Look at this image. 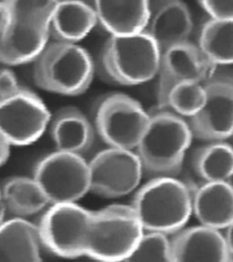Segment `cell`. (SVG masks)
I'll return each instance as SVG.
<instances>
[{"label": "cell", "mask_w": 233, "mask_h": 262, "mask_svg": "<svg viewBox=\"0 0 233 262\" xmlns=\"http://www.w3.org/2000/svg\"><path fill=\"white\" fill-rule=\"evenodd\" d=\"M150 121L136 152L151 178L178 177L194 138L188 119L166 106L149 111Z\"/></svg>", "instance_id": "1"}, {"label": "cell", "mask_w": 233, "mask_h": 262, "mask_svg": "<svg viewBox=\"0 0 233 262\" xmlns=\"http://www.w3.org/2000/svg\"><path fill=\"white\" fill-rule=\"evenodd\" d=\"M57 0H15L0 14V63L34 62L49 44V18Z\"/></svg>", "instance_id": "2"}, {"label": "cell", "mask_w": 233, "mask_h": 262, "mask_svg": "<svg viewBox=\"0 0 233 262\" xmlns=\"http://www.w3.org/2000/svg\"><path fill=\"white\" fill-rule=\"evenodd\" d=\"M131 206L144 230L172 235L193 216L190 187L178 177H155L136 190Z\"/></svg>", "instance_id": "3"}, {"label": "cell", "mask_w": 233, "mask_h": 262, "mask_svg": "<svg viewBox=\"0 0 233 262\" xmlns=\"http://www.w3.org/2000/svg\"><path fill=\"white\" fill-rule=\"evenodd\" d=\"M94 62L77 43H49L34 61L33 76L42 90L62 96H78L93 81Z\"/></svg>", "instance_id": "4"}, {"label": "cell", "mask_w": 233, "mask_h": 262, "mask_svg": "<svg viewBox=\"0 0 233 262\" xmlns=\"http://www.w3.org/2000/svg\"><path fill=\"white\" fill-rule=\"evenodd\" d=\"M143 232L131 205L108 206L91 213L85 257L100 261H126Z\"/></svg>", "instance_id": "5"}, {"label": "cell", "mask_w": 233, "mask_h": 262, "mask_svg": "<svg viewBox=\"0 0 233 262\" xmlns=\"http://www.w3.org/2000/svg\"><path fill=\"white\" fill-rule=\"evenodd\" d=\"M161 49L146 31L111 36L101 55L103 72L123 86H138L157 78Z\"/></svg>", "instance_id": "6"}, {"label": "cell", "mask_w": 233, "mask_h": 262, "mask_svg": "<svg viewBox=\"0 0 233 262\" xmlns=\"http://www.w3.org/2000/svg\"><path fill=\"white\" fill-rule=\"evenodd\" d=\"M33 178L50 205L77 203L90 192L89 162L78 154L56 150L45 156L36 164Z\"/></svg>", "instance_id": "7"}, {"label": "cell", "mask_w": 233, "mask_h": 262, "mask_svg": "<svg viewBox=\"0 0 233 262\" xmlns=\"http://www.w3.org/2000/svg\"><path fill=\"white\" fill-rule=\"evenodd\" d=\"M149 121V111L138 100L126 94L114 93L98 103L94 126L108 147L135 150Z\"/></svg>", "instance_id": "8"}, {"label": "cell", "mask_w": 233, "mask_h": 262, "mask_svg": "<svg viewBox=\"0 0 233 262\" xmlns=\"http://www.w3.org/2000/svg\"><path fill=\"white\" fill-rule=\"evenodd\" d=\"M90 192L117 199L134 192L143 178V166L136 150L108 147L89 162Z\"/></svg>", "instance_id": "9"}, {"label": "cell", "mask_w": 233, "mask_h": 262, "mask_svg": "<svg viewBox=\"0 0 233 262\" xmlns=\"http://www.w3.org/2000/svg\"><path fill=\"white\" fill-rule=\"evenodd\" d=\"M91 213L78 202L50 205L37 225L42 244L61 258L83 257Z\"/></svg>", "instance_id": "10"}, {"label": "cell", "mask_w": 233, "mask_h": 262, "mask_svg": "<svg viewBox=\"0 0 233 262\" xmlns=\"http://www.w3.org/2000/svg\"><path fill=\"white\" fill-rule=\"evenodd\" d=\"M204 106L188 119L194 138L226 140L233 135V70L217 69L203 82Z\"/></svg>", "instance_id": "11"}, {"label": "cell", "mask_w": 233, "mask_h": 262, "mask_svg": "<svg viewBox=\"0 0 233 262\" xmlns=\"http://www.w3.org/2000/svg\"><path fill=\"white\" fill-rule=\"evenodd\" d=\"M52 115L37 94L21 88L0 98V132L11 146H29L40 139Z\"/></svg>", "instance_id": "12"}, {"label": "cell", "mask_w": 233, "mask_h": 262, "mask_svg": "<svg viewBox=\"0 0 233 262\" xmlns=\"http://www.w3.org/2000/svg\"><path fill=\"white\" fill-rule=\"evenodd\" d=\"M218 67L213 65L198 44L189 40L170 46L162 50L158 75V106H165L170 90L177 83L203 82Z\"/></svg>", "instance_id": "13"}, {"label": "cell", "mask_w": 233, "mask_h": 262, "mask_svg": "<svg viewBox=\"0 0 233 262\" xmlns=\"http://www.w3.org/2000/svg\"><path fill=\"white\" fill-rule=\"evenodd\" d=\"M172 261H232L221 229L199 224L171 235Z\"/></svg>", "instance_id": "14"}, {"label": "cell", "mask_w": 233, "mask_h": 262, "mask_svg": "<svg viewBox=\"0 0 233 262\" xmlns=\"http://www.w3.org/2000/svg\"><path fill=\"white\" fill-rule=\"evenodd\" d=\"M193 30V16L183 0H150V15L144 31L160 46L161 51L189 40Z\"/></svg>", "instance_id": "15"}, {"label": "cell", "mask_w": 233, "mask_h": 262, "mask_svg": "<svg viewBox=\"0 0 233 262\" xmlns=\"http://www.w3.org/2000/svg\"><path fill=\"white\" fill-rule=\"evenodd\" d=\"M56 150L83 156L93 146L96 128L79 108L65 106L52 115L49 126Z\"/></svg>", "instance_id": "16"}, {"label": "cell", "mask_w": 233, "mask_h": 262, "mask_svg": "<svg viewBox=\"0 0 233 262\" xmlns=\"http://www.w3.org/2000/svg\"><path fill=\"white\" fill-rule=\"evenodd\" d=\"M193 216L200 224L223 229L233 221V188L223 181H203L190 188Z\"/></svg>", "instance_id": "17"}, {"label": "cell", "mask_w": 233, "mask_h": 262, "mask_svg": "<svg viewBox=\"0 0 233 262\" xmlns=\"http://www.w3.org/2000/svg\"><path fill=\"white\" fill-rule=\"evenodd\" d=\"M98 25L111 36L144 31L150 0H93Z\"/></svg>", "instance_id": "18"}, {"label": "cell", "mask_w": 233, "mask_h": 262, "mask_svg": "<svg viewBox=\"0 0 233 262\" xmlns=\"http://www.w3.org/2000/svg\"><path fill=\"white\" fill-rule=\"evenodd\" d=\"M38 226L26 217H14L0 224V261L42 260Z\"/></svg>", "instance_id": "19"}, {"label": "cell", "mask_w": 233, "mask_h": 262, "mask_svg": "<svg viewBox=\"0 0 233 262\" xmlns=\"http://www.w3.org/2000/svg\"><path fill=\"white\" fill-rule=\"evenodd\" d=\"M98 25L94 8L82 0H57L49 18L50 36L78 43Z\"/></svg>", "instance_id": "20"}, {"label": "cell", "mask_w": 233, "mask_h": 262, "mask_svg": "<svg viewBox=\"0 0 233 262\" xmlns=\"http://www.w3.org/2000/svg\"><path fill=\"white\" fill-rule=\"evenodd\" d=\"M8 212L14 217H27L45 209L49 200L34 178L14 177L1 188Z\"/></svg>", "instance_id": "21"}, {"label": "cell", "mask_w": 233, "mask_h": 262, "mask_svg": "<svg viewBox=\"0 0 233 262\" xmlns=\"http://www.w3.org/2000/svg\"><path fill=\"white\" fill-rule=\"evenodd\" d=\"M193 166L202 181L227 182L233 173V147L226 140L207 141L194 152Z\"/></svg>", "instance_id": "22"}, {"label": "cell", "mask_w": 233, "mask_h": 262, "mask_svg": "<svg viewBox=\"0 0 233 262\" xmlns=\"http://www.w3.org/2000/svg\"><path fill=\"white\" fill-rule=\"evenodd\" d=\"M198 46L213 65H232L233 18H209L201 29Z\"/></svg>", "instance_id": "23"}, {"label": "cell", "mask_w": 233, "mask_h": 262, "mask_svg": "<svg viewBox=\"0 0 233 262\" xmlns=\"http://www.w3.org/2000/svg\"><path fill=\"white\" fill-rule=\"evenodd\" d=\"M206 91L203 83L183 81L172 86L167 97L166 107L185 119L196 116L204 106Z\"/></svg>", "instance_id": "24"}, {"label": "cell", "mask_w": 233, "mask_h": 262, "mask_svg": "<svg viewBox=\"0 0 233 262\" xmlns=\"http://www.w3.org/2000/svg\"><path fill=\"white\" fill-rule=\"evenodd\" d=\"M126 261L173 262L171 235L144 230L135 249Z\"/></svg>", "instance_id": "25"}, {"label": "cell", "mask_w": 233, "mask_h": 262, "mask_svg": "<svg viewBox=\"0 0 233 262\" xmlns=\"http://www.w3.org/2000/svg\"><path fill=\"white\" fill-rule=\"evenodd\" d=\"M209 18H233V0H197Z\"/></svg>", "instance_id": "26"}, {"label": "cell", "mask_w": 233, "mask_h": 262, "mask_svg": "<svg viewBox=\"0 0 233 262\" xmlns=\"http://www.w3.org/2000/svg\"><path fill=\"white\" fill-rule=\"evenodd\" d=\"M20 89L16 75L12 70L9 69L0 70V98L15 94Z\"/></svg>", "instance_id": "27"}, {"label": "cell", "mask_w": 233, "mask_h": 262, "mask_svg": "<svg viewBox=\"0 0 233 262\" xmlns=\"http://www.w3.org/2000/svg\"><path fill=\"white\" fill-rule=\"evenodd\" d=\"M11 147V144L8 142L7 139L0 132V168L8 161L10 156Z\"/></svg>", "instance_id": "28"}, {"label": "cell", "mask_w": 233, "mask_h": 262, "mask_svg": "<svg viewBox=\"0 0 233 262\" xmlns=\"http://www.w3.org/2000/svg\"><path fill=\"white\" fill-rule=\"evenodd\" d=\"M223 235L225 237L226 244L229 253L231 254L233 260V221L227 228L223 229Z\"/></svg>", "instance_id": "29"}, {"label": "cell", "mask_w": 233, "mask_h": 262, "mask_svg": "<svg viewBox=\"0 0 233 262\" xmlns=\"http://www.w3.org/2000/svg\"><path fill=\"white\" fill-rule=\"evenodd\" d=\"M8 212L6 204H5L4 198L2 195V190L0 188V224L6 220V213Z\"/></svg>", "instance_id": "30"}, {"label": "cell", "mask_w": 233, "mask_h": 262, "mask_svg": "<svg viewBox=\"0 0 233 262\" xmlns=\"http://www.w3.org/2000/svg\"><path fill=\"white\" fill-rule=\"evenodd\" d=\"M15 0H0V14L8 9Z\"/></svg>", "instance_id": "31"}, {"label": "cell", "mask_w": 233, "mask_h": 262, "mask_svg": "<svg viewBox=\"0 0 233 262\" xmlns=\"http://www.w3.org/2000/svg\"><path fill=\"white\" fill-rule=\"evenodd\" d=\"M227 182L233 188V173L231 174V176L229 177V180H227Z\"/></svg>", "instance_id": "32"}, {"label": "cell", "mask_w": 233, "mask_h": 262, "mask_svg": "<svg viewBox=\"0 0 233 262\" xmlns=\"http://www.w3.org/2000/svg\"><path fill=\"white\" fill-rule=\"evenodd\" d=\"M231 138H232V139H233V135H232V137H231Z\"/></svg>", "instance_id": "33"}]
</instances>
